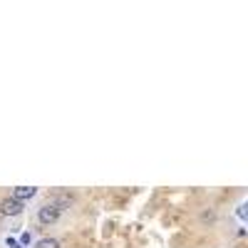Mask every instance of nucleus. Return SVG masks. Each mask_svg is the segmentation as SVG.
I'll list each match as a JSON object with an SVG mask.
<instances>
[{"label":"nucleus","instance_id":"20e7f679","mask_svg":"<svg viewBox=\"0 0 248 248\" xmlns=\"http://www.w3.org/2000/svg\"><path fill=\"white\" fill-rule=\"evenodd\" d=\"M35 248H60V241L57 238H40Z\"/></svg>","mask_w":248,"mask_h":248},{"label":"nucleus","instance_id":"7ed1b4c3","mask_svg":"<svg viewBox=\"0 0 248 248\" xmlns=\"http://www.w3.org/2000/svg\"><path fill=\"white\" fill-rule=\"evenodd\" d=\"M35 194H37V189H35V186H15L13 199L23 203V201H30V199H35Z\"/></svg>","mask_w":248,"mask_h":248},{"label":"nucleus","instance_id":"39448f33","mask_svg":"<svg viewBox=\"0 0 248 248\" xmlns=\"http://www.w3.org/2000/svg\"><path fill=\"white\" fill-rule=\"evenodd\" d=\"M28 243H30V233H23V238H20V246H23V248H25Z\"/></svg>","mask_w":248,"mask_h":248},{"label":"nucleus","instance_id":"f03ea898","mask_svg":"<svg viewBox=\"0 0 248 248\" xmlns=\"http://www.w3.org/2000/svg\"><path fill=\"white\" fill-rule=\"evenodd\" d=\"M0 211L5 216H17V214H23V203L15 201V199H3L0 201Z\"/></svg>","mask_w":248,"mask_h":248},{"label":"nucleus","instance_id":"f257e3e1","mask_svg":"<svg viewBox=\"0 0 248 248\" xmlns=\"http://www.w3.org/2000/svg\"><path fill=\"white\" fill-rule=\"evenodd\" d=\"M60 214H62V211H57L52 203H45L43 209L37 211V221H40V223H45V226H50V223H55V221L60 218Z\"/></svg>","mask_w":248,"mask_h":248}]
</instances>
